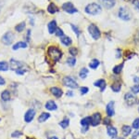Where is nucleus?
Segmentation results:
<instances>
[{
    "label": "nucleus",
    "mask_w": 139,
    "mask_h": 139,
    "mask_svg": "<svg viewBox=\"0 0 139 139\" xmlns=\"http://www.w3.org/2000/svg\"><path fill=\"white\" fill-rule=\"evenodd\" d=\"M5 84H6V80L0 76V86H1V85H5Z\"/></svg>",
    "instance_id": "nucleus-45"
},
{
    "label": "nucleus",
    "mask_w": 139,
    "mask_h": 139,
    "mask_svg": "<svg viewBox=\"0 0 139 139\" xmlns=\"http://www.w3.org/2000/svg\"><path fill=\"white\" fill-rule=\"evenodd\" d=\"M47 27H48V32H49L50 34H54L55 32H56V30L58 29L57 22H56L55 20H53V21H51V22L48 24Z\"/></svg>",
    "instance_id": "nucleus-16"
},
{
    "label": "nucleus",
    "mask_w": 139,
    "mask_h": 139,
    "mask_svg": "<svg viewBox=\"0 0 139 139\" xmlns=\"http://www.w3.org/2000/svg\"><path fill=\"white\" fill-rule=\"evenodd\" d=\"M21 135H22V133L21 131H15V132H13L11 134V137H13V138H18Z\"/></svg>",
    "instance_id": "nucleus-37"
},
{
    "label": "nucleus",
    "mask_w": 139,
    "mask_h": 139,
    "mask_svg": "<svg viewBox=\"0 0 139 139\" xmlns=\"http://www.w3.org/2000/svg\"><path fill=\"white\" fill-rule=\"evenodd\" d=\"M69 125H70V120H69L68 118H65L63 120H61L60 122H59V126L62 128V129H67L69 127Z\"/></svg>",
    "instance_id": "nucleus-30"
},
{
    "label": "nucleus",
    "mask_w": 139,
    "mask_h": 139,
    "mask_svg": "<svg viewBox=\"0 0 139 139\" xmlns=\"http://www.w3.org/2000/svg\"><path fill=\"white\" fill-rule=\"evenodd\" d=\"M107 133H108V136L112 139H115L118 135V130L113 126H110V125L108 126V128H107Z\"/></svg>",
    "instance_id": "nucleus-12"
},
{
    "label": "nucleus",
    "mask_w": 139,
    "mask_h": 139,
    "mask_svg": "<svg viewBox=\"0 0 139 139\" xmlns=\"http://www.w3.org/2000/svg\"><path fill=\"white\" fill-rule=\"evenodd\" d=\"M20 48H22V49L27 48V43H26V42H22V41L17 42L16 44H14V45H13V47H12V50H19Z\"/></svg>",
    "instance_id": "nucleus-22"
},
{
    "label": "nucleus",
    "mask_w": 139,
    "mask_h": 139,
    "mask_svg": "<svg viewBox=\"0 0 139 139\" xmlns=\"http://www.w3.org/2000/svg\"><path fill=\"white\" fill-rule=\"evenodd\" d=\"M30 35H31V30H28V32H27V36H26V39L28 41H30Z\"/></svg>",
    "instance_id": "nucleus-47"
},
{
    "label": "nucleus",
    "mask_w": 139,
    "mask_h": 139,
    "mask_svg": "<svg viewBox=\"0 0 139 139\" xmlns=\"http://www.w3.org/2000/svg\"><path fill=\"white\" fill-rule=\"evenodd\" d=\"M80 91H81V94H85L89 91V89H88L87 87H82V88L80 89Z\"/></svg>",
    "instance_id": "nucleus-41"
},
{
    "label": "nucleus",
    "mask_w": 139,
    "mask_h": 139,
    "mask_svg": "<svg viewBox=\"0 0 139 139\" xmlns=\"http://www.w3.org/2000/svg\"><path fill=\"white\" fill-rule=\"evenodd\" d=\"M106 112H107L108 117H112V116H114V114H115V111H114V101H110V102L107 105Z\"/></svg>",
    "instance_id": "nucleus-14"
},
{
    "label": "nucleus",
    "mask_w": 139,
    "mask_h": 139,
    "mask_svg": "<svg viewBox=\"0 0 139 139\" xmlns=\"http://www.w3.org/2000/svg\"><path fill=\"white\" fill-rule=\"evenodd\" d=\"M133 139H136L137 136H139V131H135V132L133 134Z\"/></svg>",
    "instance_id": "nucleus-44"
},
{
    "label": "nucleus",
    "mask_w": 139,
    "mask_h": 139,
    "mask_svg": "<svg viewBox=\"0 0 139 139\" xmlns=\"http://www.w3.org/2000/svg\"><path fill=\"white\" fill-rule=\"evenodd\" d=\"M35 114H36L35 109H33V108L28 109V110L26 111L25 115H24V120H25V122L27 123L31 122L32 120H33V118L35 117Z\"/></svg>",
    "instance_id": "nucleus-10"
},
{
    "label": "nucleus",
    "mask_w": 139,
    "mask_h": 139,
    "mask_svg": "<svg viewBox=\"0 0 139 139\" xmlns=\"http://www.w3.org/2000/svg\"><path fill=\"white\" fill-rule=\"evenodd\" d=\"M71 29H72L73 31H74V33L76 34V36H80V30H79V28H78L76 25H74V24H71Z\"/></svg>",
    "instance_id": "nucleus-36"
},
{
    "label": "nucleus",
    "mask_w": 139,
    "mask_h": 139,
    "mask_svg": "<svg viewBox=\"0 0 139 139\" xmlns=\"http://www.w3.org/2000/svg\"><path fill=\"white\" fill-rule=\"evenodd\" d=\"M135 41H136L137 43H139V32L136 34V36H135Z\"/></svg>",
    "instance_id": "nucleus-49"
},
{
    "label": "nucleus",
    "mask_w": 139,
    "mask_h": 139,
    "mask_svg": "<svg viewBox=\"0 0 139 139\" xmlns=\"http://www.w3.org/2000/svg\"><path fill=\"white\" fill-rule=\"evenodd\" d=\"M1 99H2L4 102H8V101L11 99V94L8 90H5V91H2L1 94Z\"/></svg>",
    "instance_id": "nucleus-17"
},
{
    "label": "nucleus",
    "mask_w": 139,
    "mask_h": 139,
    "mask_svg": "<svg viewBox=\"0 0 139 139\" xmlns=\"http://www.w3.org/2000/svg\"><path fill=\"white\" fill-rule=\"evenodd\" d=\"M73 92L71 91H67V95L68 96H70V97H71V96H73Z\"/></svg>",
    "instance_id": "nucleus-48"
},
{
    "label": "nucleus",
    "mask_w": 139,
    "mask_h": 139,
    "mask_svg": "<svg viewBox=\"0 0 139 139\" xmlns=\"http://www.w3.org/2000/svg\"><path fill=\"white\" fill-rule=\"evenodd\" d=\"M102 120V116L101 114L99 112H97V113H94L91 117V125L96 127V126H98L100 124Z\"/></svg>",
    "instance_id": "nucleus-8"
},
{
    "label": "nucleus",
    "mask_w": 139,
    "mask_h": 139,
    "mask_svg": "<svg viewBox=\"0 0 139 139\" xmlns=\"http://www.w3.org/2000/svg\"><path fill=\"white\" fill-rule=\"evenodd\" d=\"M1 7H2V5H1V4H0V10H1Z\"/></svg>",
    "instance_id": "nucleus-55"
},
{
    "label": "nucleus",
    "mask_w": 139,
    "mask_h": 139,
    "mask_svg": "<svg viewBox=\"0 0 139 139\" xmlns=\"http://www.w3.org/2000/svg\"><path fill=\"white\" fill-rule=\"evenodd\" d=\"M88 73H89V71H88L87 68L86 67H82V69L80 70V72H79V77L82 79H85L88 76Z\"/></svg>",
    "instance_id": "nucleus-27"
},
{
    "label": "nucleus",
    "mask_w": 139,
    "mask_h": 139,
    "mask_svg": "<svg viewBox=\"0 0 139 139\" xmlns=\"http://www.w3.org/2000/svg\"><path fill=\"white\" fill-rule=\"evenodd\" d=\"M47 11L49 12L50 14H55L56 12H59V7L55 5L54 3H50L47 7Z\"/></svg>",
    "instance_id": "nucleus-20"
},
{
    "label": "nucleus",
    "mask_w": 139,
    "mask_h": 139,
    "mask_svg": "<svg viewBox=\"0 0 139 139\" xmlns=\"http://www.w3.org/2000/svg\"><path fill=\"white\" fill-rule=\"evenodd\" d=\"M111 90L113 91H115V92H119V91H121V89H122V84H121V82L119 81H115L113 84H111Z\"/></svg>",
    "instance_id": "nucleus-24"
},
{
    "label": "nucleus",
    "mask_w": 139,
    "mask_h": 139,
    "mask_svg": "<svg viewBox=\"0 0 139 139\" xmlns=\"http://www.w3.org/2000/svg\"><path fill=\"white\" fill-rule=\"evenodd\" d=\"M45 108H47V110H49V111H54V110H57V109H58L57 104L55 103L53 100L47 101V103H45Z\"/></svg>",
    "instance_id": "nucleus-15"
},
{
    "label": "nucleus",
    "mask_w": 139,
    "mask_h": 139,
    "mask_svg": "<svg viewBox=\"0 0 139 139\" xmlns=\"http://www.w3.org/2000/svg\"><path fill=\"white\" fill-rule=\"evenodd\" d=\"M0 121H1V119H0Z\"/></svg>",
    "instance_id": "nucleus-57"
},
{
    "label": "nucleus",
    "mask_w": 139,
    "mask_h": 139,
    "mask_svg": "<svg viewBox=\"0 0 139 139\" xmlns=\"http://www.w3.org/2000/svg\"><path fill=\"white\" fill-rule=\"evenodd\" d=\"M129 1H132V2L134 3V2H135V1H136V0H129Z\"/></svg>",
    "instance_id": "nucleus-52"
},
{
    "label": "nucleus",
    "mask_w": 139,
    "mask_h": 139,
    "mask_svg": "<svg viewBox=\"0 0 139 139\" xmlns=\"http://www.w3.org/2000/svg\"><path fill=\"white\" fill-rule=\"evenodd\" d=\"M10 69V65L5 61H1L0 62V71H7Z\"/></svg>",
    "instance_id": "nucleus-31"
},
{
    "label": "nucleus",
    "mask_w": 139,
    "mask_h": 139,
    "mask_svg": "<svg viewBox=\"0 0 139 139\" xmlns=\"http://www.w3.org/2000/svg\"><path fill=\"white\" fill-rule=\"evenodd\" d=\"M119 17L121 19L123 20V21H130L131 18H132V14L130 12L129 9L126 7H122L119 10V13H118Z\"/></svg>",
    "instance_id": "nucleus-3"
},
{
    "label": "nucleus",
    "mask_w": 139,
    "mask_h": 139,
    "mask_svg": "<svg viewBox=\"0 0 139 139\" xmlns=\"http://www.w3.org/2000/svg\"><path fill=\"white\" fill-rule=\"evenodd\" d=\"M134 55V53H133L132 51H129V50H127V51L125 52V57L127 58V59H131Z\"/></svg>",
    "instance_id": "nucleus-42"
},
{
    "label": "nucleus",
    "mask_w": 139,
    "mask_h": 139,
    "mask_svg": "<svg viewBox=\"0 0 139 139\" xmlns=\"http://www.w3.org/2000/svg\"><path fill=\"white\" fill-rule=\"evenodd\" d=\"M26 71H27L26 69H22V68H21V69L17 70V71H15V72H16L17 75H24L26 73Z\"/></svg>",
    "instance_id": "nucleus-43"
},
{
    "label": "nucleus",
    "mask_w": 139,
    "mask_h": 139,
    "mask_svg": "<svg viewBox=\"0 0 139 139\" xmlns=\"http://www.w3.org/2000/svg\"><path fill=\"white\" fill-rule=\"evenodd\" d=\"M25 26H26L25 22H21V24H18V25H16L15 30H16L17 32H22L24 30V28H25Z\"/></svg>",
    "instance_id": "nucleus-32"
},
{
    "label": "nucleus",
    "mask_w": 139,
    "mask_h": 139,
    "mask_svg": "<svg viewBox=\"0 0 139 139\" xmlns=\"http://www.w3.org/2000/svg\"><path fill=\"white\" fill-rule=\"evenodd\" d=\"M13 39H14V36H13V34H12L10 31H8L2 36L1 41H2V43L4 44V45L10 46V45H11L12 42H13Z\"/></svg>",
    "instance_id": "nucleus-6"
},
{
    "label": "nucleus",
    "mask_w": 139,
    "mask_h": 139,
    "mask_svg": "<svg viewBox=\"0 0 139 139\" xmlns=\"http://www.w3.org/2000/svg\"><path fill=\"white\" fill-rule=\"evenodd\" d=\"M60 41H61V43L65 46H70L72 43V40H71V37H69V36H63L62 37H60Z\"/></svg>",
    "instance_id": "nucleus-23"
},
{
    "label": "nucleus",
    "mask_w": 139,
    "mask_h": 139,
    "mask_svg": "<svg viewBox=\"0 0 139 139\" xmlns=\"http://www.w3.org/2000/svg\"><path fill=\"white\" fill-rule=\"evenodd\" d=\"M122 131H123V136H128V135L132 133V128H131V126L124 125V126H123V128H122Z\"/></svg>",
    "instance_id": "nucleus-26"
},
{
    "label": "nucleus",
    "mask_w": 139,
    "mask_h": 139,
    "mask_svg": "<svg viewBox=\"0 0 139 139\" xmlns=\"http://www.w3.org/2000/svg\"><path fill=\"white\" fill-rule=\"evenodd\" d=\"M101 6L98 5L97 3H91V4L86 6L85 9V11L90 15H97L101 12Z\"/></svg>",
    "instance_id": "nucleus-2"
},
{
    "label": "nucleus",
    "mask_w": 139,
    "mask_h": 139,
    "mask_svg": "<svg viewBox=\"0 0 139 139\" xmlns=\"http://www.w3.org/2000/svg\"><path fill=\"white\" fill-rule=\"evenodd\" d=\"M90 124H91V117H85L81 120L82 127H89Z\"/></svg>",
    "instance_id": "nucleus-25"
},
{
    "label": "nucleus",
    "mask_w": 139,
    "mask_h": 139,
    "mask_svg": "<svg viewBox=\"0 0 139 139\" xmlns=\"http://www.w3.org/2000/svg\"><path fill=\"white\" fill-rule=\"evenodd\" d=\"M131 91H132L133 94H138L139 92V84H136L131 88Z\"/></svg>",
    "instance_id": "nucleus-39"
},
{
    "label": "nucleus",
    "mask_w": 139,
    "mask_h": 139,
    "mask_svg": "<svg viewBox=\"0 0 139 139\" xmlns=\"http://www.w3.org/2000/svg\"><path fill=\"white\" fill-rule=\"evenodd\" d=\"M26 139H34V138H30V137H27Z\"/></svg>",
    "instance_id": "nucleus-54"
},
{
    "label": "nucleus",
    "mask_w": 139,
    "mask_h": 139,
    "mask_svg": "<svg viewBox=\"0 0 139 139\" xmlns=\"http://www.w3.org/2000/svg\"><path fill=\"white\" fill-rule=\"evenodd\" d=\"M124 100L128 106H133L134 104L137 103V98L134 94H132L131 92H127L124 95Z\"/></svg>",
    "instance_id": "nucleus-9"
},
{
    "label": "nucleus",
    "mask_w": 139,
    "mask_h": 139,
    "mask_svg": "<svg viewBox=\"0 0 139 139\" xmlns=\"http://www.w3.org/2000/svg\"><path fill=\"white\" fill-rule=\"evenodd\" d=\"M103 123H104L105 125H107V126L110 125L111 120H110V119H109V117H106V118H105V119L103 120Z\"/></svg>",
    "instance_id": "nucleus-40"
},
{
    "label": "nucleus",
    "mask_w": 139,
    "mask_h": 139,
    "mask_svg": "<svg viewBox=\"0 0 139 139\" xmlns=\"http://www.w3.org/2000/svg\"><path fill=\"white\" fill-rule=\"evenodd\" d=\"M88 32H89V34L91 35V36H92L95 40L98 39L99 37L101 36L100 30H99L98 27H97V25H95V24H90L89 26H88Z\"/></svg>",
    "instance_id": "nucleus-4"
},
{
    "label": "nucleus",
    "mask_w": 139,
    "mask_h": 139,
    "mask_svg": "<svg viewBox=\"0 0 139 139\" xmlns=\"http://www.w3.org/2000/svg\"><path fill=\"white\" fill-rule=\"evenodd\" d=\"M94 86L96 87H99L100 88V91H103L106 88V81L104 79H98L97 81L94 82Z\"/></svg>",
    "instance_id": "nucleus-19"
},
{
    "label": "nucleus",
    "mask_w": 139,
    "mask_h": 139,
    "mask_svg": "<svg viewBox=\"0 0 139 139\" xmlns=\"http://www.w3.org/2000/svg\"><path fill=\"white\" fill-rule=\"evenodd\" d=\"M116 57L121 58V49H118L117 51H116Z\"/></svg>",
    "instance_id": "nucleus-46"
},
{
    "label": "nucleus",
    "mask_w": 139,
    "mask_h": 139,
    "mask_svg": "<svg viewBox=\"0 0 139 139\" xmlns=\"http://www.w3.org/2000/svg\"><path fill=\"white\" fill-rule=\"evenodd\" d=\"M102 4L106 9H112L115 6V0H101Z\"/></svg>",
    "instance_id": "nucleus-18"
},
{
    "label": "nucleus",
    "mask_w": 139,
    "mask_h": 139,
    "mask_svg": "<svg viewBox=\"0 0 139 139\" xmlns=\"http://www.w3.org/2000/svg\"><path fill=\"white\" fill-rule=\"evenodd\" d=\"M56 36H60V37H62L63 36H65V35H64V32L62 31L61 28L58 27V29L56 30Z\"/></svg>",
    "instance_id": "nucleus-38"
},
{
    "label": "nucleus",
    "mask_w": 139,
    "mask_h": 139,
    "mask_svg": "<svg viewBox=\"0 0 139 139\" xmlns=\"http://www.w3.org/2000/svg\"><path fill=\"white\" fill-rule=\"evenodd\" d=\"M47 54H48L49 58L54 63L59 61L60 58L62 57V51L60 50V49L56 47V46H50V47H48V49H47Z\"/></svg>",
    "instance_id": "nucleus-1"
},
{
    "label": "nucleus",
    "mask_w": 139,
    "mask_h": 139,
    "mask_svg": "<svg viewBox=\"0 0 139 139\" xmlns=\"http://www.w3.org/2000/svg\"><path fill=\"white\" fill-rule=\"evenodd\" d=\"M67 64H68L70 66H74L75 65V64H76V59H75V57H70V58H68L67 59Z\"/></svg>",
    "instance_id": "nucleus-33"
},
{
    "label": "nucleus",
    "mask_w": 139,
    "mask_h": 139,
    "mask_svg": "<svg viewBox=\"0 0 139 139\" xmlns=\"http://www.w3.org/2000/svg\"><path fill=\"white\" fill-rule=\"evenodd\" d=\"M69 53L71 54L72 57H74V56H76L78 54V50L77 48H75V47H73V48H71L70 50H69Z\"/></svg>",
    "instance_id": "nucleus-34"
},
{
    "label": "nucleus",
    "mask_w": 139,
    "mask_h": 139,
    "mask_svg": "<svg viewBox=\"0 0 139 139\" xmlns=\"http://www.w3.org/2000/svg\"><path fill=\"white\" fill-rule=\"evenodd\" d=\"M10 68H11L12 70H14V71L21 69L22 66H23V64H22V63L20 62V61L15 60V59H11V60H10Z\"/></svg>",
    "instance_id": "nucleus-11"
},
{
    "label": "nucleus",
    "mask_w": 139,
    "mask_h": 139,
    "mask_svg": "<svg viewBox=\"0 0 139 139\" xmlns=\"http://www.w3.org/2000/svg\"><path fill=\"white\" fill-rule=\"evenodd\" d=\"M50 92L56 97V98H60L63 95V91L59 87H51L50 88Z\"/></svg>",
    "instance_id": "nucleus-13"
},
{
    "label": "nucleus",
    "mask_w": 139,
    "mask_h": 139,
    "mask_svg": "<svg viewBox=\"0 0 139 139\" xmlns=\"http://www.w3.org/2000/svg\"><path fill=\"white\" fill-rule=\"evenodd\" d=\"M99 65H100V63H99V61L97 60V59H93V60L90 62L89 67L92 68V69H97V67L99 66Z\"/></svg>",
    "instance_id": "nucleus-28"
},
{
    "label": "nucleus",
    "mask_w": 139,
    "mask_h": 139,
    "mask_svg": "<svg viewBox=\"0 0 139 139\" xmlns=\"http://www.w3.org/2000/svg\"><path fill=\"white\" fill-rule=\"evenodd\" d=\"M138 112H139V108H138Z\"/></svg>",
    "instance_id": "nucleus-56"
},
{
    "label": "nucleus",
    "mask_w": 139,
    "mask_h": 139,
    "mask_svg": "<svg viewBox=\"0 0 139 139\" xmlns=\"http://www.w3.org/2000/svg\"><path fill=\"white\" fill-rule=\"evenodd\" d=\"M132 127L135 130H138L139 129V118L135 119V120L133 121V124H132Z\"/></svg>",
    "instance_id": "nucleus-35"
},
{
    "label": "nucleus",
    "mask_w": 139,
    "mask_h": 139,
    "mask_svg": "<svg viewBox=\"0 0 139 139\" xmlns=\"http://www.w3.org/2000/svg\"><path fill=\"white\" fill-rule=\"evenodd\" d=\"M123 63H122V64H120V65H117L116 66L113 67V73L116 75H118L120 74L122 71H123Z\"/></svg>",
    "instance_id": "nucleus-29"
},
{
    "label": "nucleus",
    "mask_w": 139,
    "mask_h": 139,
    "mask_svg": "<svg viewBox=\"0 0 139 139\" xmlns=\"http://www.w3.org/2000/svg\"><path fill=\"white\" fill-rule=\"evenodd\" d=\"M51 117L49 113H47V112H43L41 113V115L38 117V121L39 122H45V120H47L49 118Z\"/></svg>",
    "instance_id": "nucleus-21"
},
{
    "label": "nucleus",
    "mask_w": 139,
    "mask_h": 139,
    "mask_svg": "<svg viewBox=\"0 0 139 139\" xmlns=\"http://www.w3.org/2000/svg\"><path fill=\"white\" fill-rule=\"evenodd\" d=\"M63 84L70 89H77L78 83L71 77H65L63 79Z\"/></svg>",
    "instance_id": "nucleus-5"
},
{
    "label": "nucleus",
    "mask_w": 139,
    "mask_h": 139,
    "mask_svg": "<svg viewBox=\"0 0 139 139\" xmlns=\"http://www.w3.org/2000/svg\"><path fill=\"white\" fill-rule=\"evenodd\" d=\"M134 81L135 82V83H139V78L135 77V78L134 79Z\"/></svg>",
    "instance_id": "nucleus-50"
},
{
    "label": "nucleus",
    "mask_w": 139,
    "mask_h": 139,
    "mask_svg": "<svg viewBox=\"0 0 139 139\" xmlns=\"http://www.w3.org/2000/svg\"><path fill=\"white\" fill-rule=\"evenodd\" d=\"M117 139H124V138H123V137H118Z\"/></svg>",
    "instance_id": "nucleus-53"
},
{
    "label": "nucleus",
    "mask_w": 139,
    "mask_h": 139,
    "mask_svg": "<svg viewBox=\"0 0 139 139\" xmlns=\"http://www.w3.org/2000/svg\"><path fill=\"white\" fill-rule=\"evenodd\" d=\"M49 139H59L57 136H52V137H49Z\"/></svg>",
    "instance_id": "nucleus-51"
},
{
    "label": "nucleus",
    "mask_w": 139,
    "mask_h": 139,
    "mask_svg": "<svg viewBox=\"0 0 139 139\" xmlns=\"http://www.w3.org/2000/svg\"><path fill=\"white\" fill-rule=\"evenodd\" d=\"M62 9H63V10H65L67 13H69V14H74V13H76V12L78 11L77 9L73 6L72 3H70V2L64 3L63 5H62Z\"/></svg>",
    "instance_id": "nucleus-7"
}]
</instances>
